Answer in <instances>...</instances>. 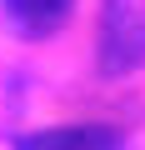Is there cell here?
Listing matches in <instances>:
<instances>
[{
	"instance_id": "cell-1",
	"label": "cell",
	"mask_w": 145,
	"mask_h": 150,
	"mask_svg": "<svg viewBox=\"0 0 145 150\" xmlns=\"http://www.w3.org/2000/svg\"><path fill=\"white\" fill-rule=\"evenodd\" d=\"M100 75L120 80L145 65V0H100Z\"/></svg>"
},
{
	"instance_id": "cell-2",
	"label": "cell",
	"mask_w": 145,
	"mask_h": 150,
	"mask_svg": "<svg viewBox=\"0 0 145 150\" xmlns=\"http://www.w3.org/2000/svg\"><path fill=\"white\" fill-rule=\"evenodd\" d=\"M15 150H120V130L110 125H50L15 140Z\"/></svg>"
},
{
	"instance_id": "cell-3",
	"label": "cell",
	"mask_w": 145,
	"mask_h": 150,
	"mask_svg": "<svg viewBox=\"0 0 145 150\" xmlns=\"http://www.w3.org/2000/svg\"><path fill=\"white\" fill-rule=\"evenodd\" d=\"M0 10H5V20H10L20 35L45 40V35H55V30L70 20L75 0H0Z\"/></svg>"
}]
</instances>
